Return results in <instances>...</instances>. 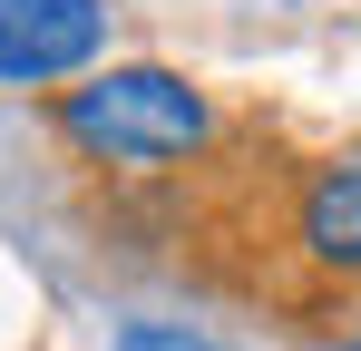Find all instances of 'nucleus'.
<instances>
[{"instance_id": "20e7f679", "label": "nucleus", "mask_w": 361, "mask_h": 351, "mask_svg": "<svg viewBox=\"0 0 361 351\" xmlns=\"http://www.w3.org/2000/svg\"><path fill=\"white\" fill-rule=\"evenodd\" d=\"M118 351H235V342H205V332H185V322H127Z\"/></svg>"}, {"instance_id": "f257e3e1", "label": "nucleus", "mask_w": 361, "mask_h": 351, "mask_svg": "<svg viewBox=\"0 0 361 351\" xmlns=\"http://www.w3.org/2000/svg\"><path fill=\"white\" fill-rule=\"evenodd\" d=\"M59 137L98 166H176L215 137V108L176 68H98L88 88L59 98Z\"/></svg>"}, {"instance_id": "39448f33", "label": "nucleus", "mask_w": 361, "mask_h": 351, "mask_svg": "<svg viewBox=\"0 0 361 351\" xmlns=\"http://www.w3.org/2000/svg\"><path fill=\"white\" fill-rule=\"evenodd\" d=\"M342 351H361V342H342Z\"/></svg>"}, {"instance_id": "7ed1b4c3", "label": "nucleus", "mask_w": 361, "mask_h": 351, "mask_svg": "<svg viewBox=\"0 0 361 351\" xmlns=\"http://www.w3.org/2000/svg\"><path fill=\"white\" fill-rule=\"evenodd\" d=\"M293 244L322 273H352L361 283V166H322L293 205Z\"/></svg>"}, {"instance_id": "f03ea898", "label": "nucleus", "mask_w": 361, "mask_h": 351, "mask_svg": "<svg viewBox=\"0 0 361 351\" xmlns=\"http://www.w3.org/2000/svg\"><path fill=\"white\" fill-rule=\"evenodd\" d=\"M108 49V0H0V88H49Z\"/></svg>"}]
</instances>
